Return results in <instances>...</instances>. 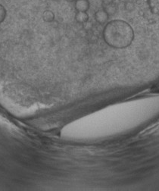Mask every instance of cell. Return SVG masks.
I'll list each match as a JSON object with an SVG mask.
<instances>
[{"label":"cell","instance_id":"cell-1","mask_svg":"<svg viewBox=\"0 0 159 191\" xmlns=\"http://www.w3.org/2000/svg\"><path fill=\"white\" fill-rule=\"evenodd\" d=\"M102 37L108 46L114 49H124L132 43L134 32L126 21L113 20L106 24L102 31Z\"/></svg>","mask_w":159,"mask_h":191},{"label":"cell","instance_id":"cell-2","mask_svg":"<svg viewBox=\"0 0 159 191\" xmlns=\"http://www.w3.org/2000/svg\"><path fill=\"white\" fill-rule=\"evenodd\" d=\"M94 18L95 21L99 24H105L107 23L108 20L109 18V15L107 14L105 11L104 10V9H99V10L96 11V13L94 14Z\"/></svg>","mask_w":159,"mask_h":191},{"label":"cell","instance_id":"cell-3","mask_svg":"<svg viewBox=\"0 0 159 191\" xmlns=\"http://www.w3.org/2000/svg\"><path fill=\"white\" fill-rule=\"evenodd\" d=\"M89 0H76L74 3V9L77 11L86 12L89 9Z\"/></svg>","mask_w":159,"mask_h":191},{"label":"cell","instance_id":"cell-4","mask_svg":"<svg viewBox=\"0 0 159 191\" xmlns=\"http://www.w3.org/2000/svg\"><path fill=\"white\" fill-rule=\"evenodd\" d=\"M41 18H42V20L44 22L47 23V24L52 23L54 21H55V13H54L52 10L47 9V10H45L42 13V14H41Z\"/></svg>","mask_w":159,"mask_h":191},{"label":"cell","instance_id":"cell-5","mask_svg":"<svg viewBox=\"0 0 159 191\" xmlns=\"http://www.w3.org/2000/svg\"><path fill=\"white\" fill-rule=\"evenodd\" d=\"M75 21L77 23L80 24H83L89 21V16L87 12H83V11H77L74 16Z\"/></svg>","mask_w":159,"mask_h":191},{"label":"cell","instance_id":"cell-6","mask_svg":"<svg viewBox=\"0 0 159 191\" xmlns=\"http://www.w3.org/2000/svg\"><path fill=\"white\" fill-rule=\"evenodd\" d=\"M104 10L107 12V14L109 16L114 15L117 11V7L115 4L114 3H111V4L108 5V6H104Z\"/></svg>","mask_w":159,"mask_h":191},{"label":"cell","instance_id":"cell-7","mask_svg":"<svg viewBox=\"0 0 159 191\" xmlns=\"http://www.w3.org/2000/svg\"><path fill=\"white\" fill-rule=\"evenodd\" d=\"M124 9L127 11H133L135 9V4L131 1H127L124 3Z\"/></svg>","mask_w":159,"mask_h":191},{"label":"cell","instance_id":"cell-8","mask_svg":"<svg viewBox=\"0 0 159 191\" xmlns=\"http://www.w3.org/2000/svg\"><path fill=\"white\" fill-rule=\"evenodd\" d=\"M101 2H102V5L104 6H108V5L111 4L113 3V0H101Z\"/></svg>","mask_w":159,"mask_h":191},{"label":"cell","instance_id":"cell-9","mask_svg":"<svg viewBox=\"0 0 159 191\" xmlns=\"http://www.w3.org/2000/svg\"><path fill=\"white\" fill-rule=\"evenodd\" d=\"M120 2H122V3H124V2H127V1H129V0H119Z\"/></svg>","mask_w":159,"mask_h":191},{"label":"cell","instance_id":"cell-10","mask_svg":"<svg viewBox=\"0 0 159 191\" xmlns=\"http://www.w3.org/2000/svg\"><path fill=\"white\" fill-rule=\"evenodd\" d=\"M65 1L68 2H75L76 0H65Z\"/></svg>","mask_w":159,"mask_h":191},{"label":"cell","instance_id":"cell-11","mask_svg":"<svg viewBox=\"0 0 159 191\" xmlns=\"http://www.w3.org/2000/svg\"><path fill=\"white\" fill-rule=\"evenodd\" d=\"M53 1H57V0H53Z\"/></svg>","mask_w":159,"mask_h":191}]
</instances>
